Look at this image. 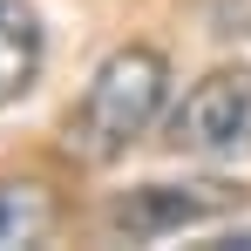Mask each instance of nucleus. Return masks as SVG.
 I'll return each instance as SVG.
<instances>
[{
	"label": "nucleus",
	"mask_w": 251,
	"mask_h": 251,
	"mask_svg": "<svg viewBox=\"0 0 251 251\" xmlns=\"http://www.w3.org/2000/svg\"><path fill=\"white\" fill-rule=\"evenodd\" d=\"M163 102H170V61L156 48H143V41L116 48L88 75L82 102L68 109V156H82V163H123L129 150L156 129Z\"/></svg>",
	"instance_id": "nucleus-1"
},
{
	"label": "nucleus",
	"mask_w": 251,
	"mask_h": 251,
	"mask_svg": "<svg viewBox=\"0 0 251 251\" xmlns=\"http://www.w3.org/2000/svg\"><path fill=\"white\" fill-rule=\"evenodd\" d=\"M170 150L204 163H245L251 156V68H210L170 109Z\"/></svg>",
	"instance_id": "nucleus-2"
},
{
	"label": "nucleus",
	"mask_w": 251,
	"mask_h": 251,
	"mask_svg": "<svg viewBox=\"0 0 251 251\" xmlns=\"http://www.w3.org/2000/svg\"><path fill=\"white\" fill-rule=\"evenodd\" d=\"M245 183H231V176H197V183H136L123 190L116 204L102 210V224L116 231V238H136V245H150V238H176V231H197V224H217V217H231V210H245Z\"/></svg>",
	"instance_id": "nucleus-3"
},
{
	"label": "nucleus",
	"mask_w": 251,
	"mask_h": 251,
	"mask_svg": "<svg viewBox=\"0 0 251 251\" xmlns=\"http://www.w3.org/2000/svg\"><path fill=\"white\" fill-rule=\"evenodd\" d=\"M41 61H48L41 14L27 0H0V109L21 102L27 88L41 82Z\"/></svg>",
	"instance_id": "nucleus-4"
},
{
	"label": "nucleus",
	"mask_w": 251,
	"mask_h": 251,
	"mask_svg": "<svg viewBox=\"0 0 251 251\" xmlns=\"http://www.w3.org/2000/svg\"><path fill=\"white\" fill-rule=\"evenodd\" d=\"M54 224H61V197L48 190L41 176H7V183H0V251L48 245Z\"/></svg>",
	"instance_id": "nucleus-5"
}]
</instances>
